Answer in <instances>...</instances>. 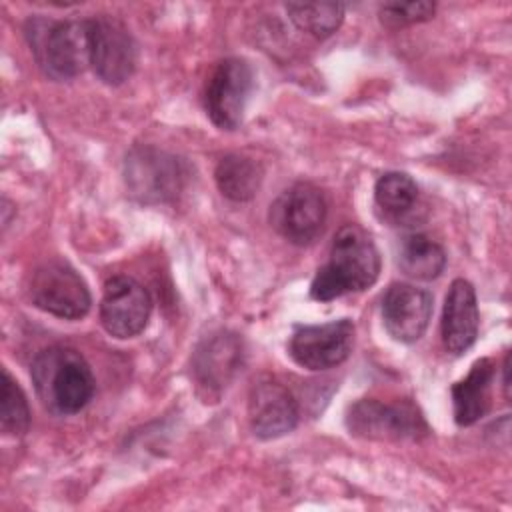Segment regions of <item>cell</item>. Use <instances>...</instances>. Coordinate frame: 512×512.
Returning <instances> with one entry per match:
<instances>
[{"label":"cell","instance_id":"cell-1","mask_svg":"<svg viewBox=\"0 0 512 512\" xmlns=\"http://www.w3.org/2000/svg\"><path fill=\"white\" fill-rule=\"evenodd\" d=\"M380 274V254L370 234L358 224L342 226L330 248V258L318 268L310 296L318 302L370 288Z\"/></svg>","mask_w":512,"mask_h":512},{"label":"cell","instance_id":"cell-2","mask_svg":"<svg viewBox=\"0 0 512 512\" xmlns=\"http://www.w3.org/2000/svg\"><path fill=\"white\" fill-rule=\"evenodd\" d=\"M32 382L42 406L56 416L78 414L96 390L88 362L68 346L44 348L32 362Z\"/></svg>","mask_w":512,"mask_h":512},{"label":"cell","instance_id":"cell-3","mask_svg":"<svg viewBox=\"0 0 512 512\" xmlns=\"http://www.w3.org/2000/svg\"><path fill=\"white\" fill-rule=\"evenodd\" d=\"M26 38L36 62L54 80L74 78L90 66L88 20L30 18Z\"/></svg>","mask_w":512,"mask_h":512},{"label":"cell","instance_id":"cell-4","mask_svg":"<svg viewBox=\"0 0 512 512\" xmlns=\"http://www.w3.org/2000/svg\"><path fill=\"white\" fill-rule=\"evenodd\" d=\"M124 182L128 194L142 204H164L174 200L186 182L180 158L156 146H134L124 160Z\"/></svg>","mask_w":512,"mask_h":512},{"label":"cell","instance_id":"cell-5","mask_svg":"<svg viewBox=\"0 0 512 512\" xmlns=\"http://www.w3.org/2000/svg\"><path fill=\"white\" fill-rule=\"evenodd\" d=\"M26 292L36 308L64 320L86 316L92 304L84 278L62 260H48L34 268Z\"/></svg>","mask_w":512,"mask_h":512},{"label":"cell","instance_id":"cell-6","mask_svg":"<svg viewBox=\"0 0 512 512\" xmlns=\"http://www.w3.org/2000/svg\"><path fill=\"white\" fill-rule=\"evenodd\" d=\"M346 426L352 436L376 442L418 440L428 434V426L418 408L408 402H380L374 398L358 400L348 408Z\"/></svg>","mask_w":512,"mask_h":512},{"label":"cell","instance_id":"cell-7","mask_svg":"<svg viewBox=\"0 0 512 512\" xmlns=\"http://www.w3.org/2000/svg\"><path fill=\"white\" fill-rule=\"evenodd\" d=\"M326 222V200L322 192L308 182H298L284 190L270 206V224L296 246L314 242Z\"/></svg>","mask_w":512,"mask_h":512},{"label":"cell","instance_id":"cell-8","mask_svg":"<svg viewBox=\"0 0 512 512\" xmlns=\"http://www.w3.org/2000/svg\"><path fill=\"white\" fill-rule=\"evenodd\" d=\"M252 88L254 74L246 60L226 58L218 62L204 92V108L212 124L220 130H236Z\"/></svg>","mask_w":512,"mask_h":512},{"label":"cell","instance_id":"cell-9","mask_svg":"<svg viewBox=\"0 0 512 512\" xmlns=\"http://www.w3.org/2000/svg\"><path fill=\"white\" fill-rule=\"evenodd\" d=\"M354 344V324L348 318L326 324L298 326L290 338L292 360L308 370H328L342 364Z\"/></svg>","mask_w":512,"mask_h":512},{"label":"cell","instance_id":"cell-10","mask_svg":"<svg viewBox=\"0 0 512 512\" xmlns=\"http://www.w3.org/2000/svg\"><path fill=\"white\" fill-rule=\"evenodd\" d=\"M90 24V66L94 74L118 86L126 82L136 68V44L122 22L110 16H96Z\"/></svg>","mask_w":512,"mask_h":512},{"label":"cell","instance_id":"cell-11","mask_svg":"<svg viewBox=\"0 0 512 512\" xmlns=\"http://www.w3.org/2000/svg\"><path fill=\"white\" fill-rule=\"evenodd\" d=\"M152 312L148 290L130 276H112L104 284L100 300V322L104 330L120 340L138 336Z\"/></svg>","mask_w":512,"mask_h":512},{"label":"cell","instance_id":"cell-12","mask_svg":"<svg viewBox=\"0 0 512 512\" xmlns=\"http://www.w3.org/2000/svg\"><path fill=\"white\" fill-rule=\"evenodd\" d=\"M432 294L412 284L396 282L382 298V322L386 332L404 344L416 342L428 328Z\"/></svg>","mask_w":512,"mask_h":512},{"label":"cell","instance_id":"cell-13","mask_svg":"<svg viewBox=\"0 0 512 512\" xmlns=\"http://www.w3.org/2000/svg\"><path fill=\"white\" fill-rule=\"evenodd\" d=\"M248 420L256 438L274 440L296 428L298 404L280 382L260 380L250 390Z\"/></svg>","mask_w":512,"mask_h":512},{"label":"cell","instance_id":"cell-14","mask_svg":"<svg viewBox=\"0 0 512 512\" xmlns=\"http://www.w3.org/2000/svg\"><path fill=\"white\" fill-rule=\"evenodd\" d=\"M478 304H476V292L474 286L464 280L456 278L448 294L444 298V310H442V344L446 352L460 356L464 354L478 336Z\"/></svg>","mask_w":512,"mask_h":512},{"label":"cell","instance_id":"cell-15","mask_svg":"<svg viewBox=\"0 0 512 512\" xmlns=\"http://www.w3.org/2000/svg\"><path fill=\"white\" fill-rule=\"evenodd\" d=\"M242 364V346L234 334H214L204 340L192 360L194 378L208 394H220Z\"/></svg>","mask_w":512,"mask_h":512},{"label":"cell","instance_id":"cell-16","mask_svg":"<svg viewBox=\"0 0 512 512\" xmlns=\"http://www.w3.org/2000/svg\"><path fill=\"white\" fill-rule=\"evenodd\" d=\"M494 380V364L490 358H480L470 372L452 386L454 420L458 426H472L490 406V388Z\"/></svg>","mask_w":512,"mask_h":512},{"label":"cell","instance_id":"cell-17","mask_svg":"<svg viewBox=\"0 0 512 512\" xmlns=\"http://www.w3.org/2000/svg\"><path fill=\"white\" fill-rule=\"evenodd\" d=\"M398 268L412 280H434L446 266V254L440 244L424 234H408L400 240Z\"/></svg>","mask_w":512,"mask_h":512},{"label":"cell","instance_id":"cell-18","mask_svg":"<svg viewBox=\"0 0 512 512\" xmlns=\"http://www.w3.org/2000/svg\"><path fill=\"white\" fill-rule=\"evenodd\" d=\"M214 178L222 196L232 202H248L260 190L262 168L252 158L228 154L218 162Z\"/></svg>","mask_w":512,"mask_h":512},{"label":"cell","instance_id":"cell-19","mask_svg":"<svg viewBox=\"0 0 512 512\" xmlns=\"http://www.w3.org/2000/svg\"><path fill=\"white\" fill-rule=\"evenodd\" d=\"M290 20L314 38H328L344 20V6L340 2H292L286 4Z\"/></svg>","mask_w":512,"mask_h":512},{"label":"cell","instance_id":"cell-20","mask_svg":"<svg viewBox=\"0 0 512 512\" xmlns=\"http://www.w3.org/2000/svg\"><path fill=\"white\" fill-rule=\"evenodd\" d=\"M418 198L416 182L404 172H386L378 178L374 186L376 206L384 212L386 218L398 220L408 214Z\"/></svg>","mask_w":512,"mask_h":512},{"label":"cell","instance_id":"cell-21","mask_svg":"<svg viewBox=\"0 0 512 512\" xmlns=\"http://www.w3.org/2000/svg\"><path fill=\"white\" fill-rule=\"evenodd\" d=\"M30 426L28 400L18 382L2 370L0 386V428L8 436H22Z\"/></svg>","mask_w":512,"mask_h":512},{"label":"cell","instance_id":"cell-22","mask_svg":"<svg viewBox=\"0 0 512 512\" xmlns=\"http://www.w3.org/2000/svg\"><path fill=\"white\" fill-rule=\"evenodd\" d=\"M434 10V2H390L380 8V20L390 28H400L432 18Z\"/></svg>","mask_w":512,"mask_h":512},{"label":"cell","instance_id":"cell-23","mask_svg":"<svg viewBox=\"0 0 512 512\" xmlns=\"http://www.w3.org/2000/svg\"><path fill=\"white\" fill-rule=\"evenodd\" d=\"M502 370H504V394H506V398H510V380H508V370H510V356L506 354V358H504V366H502Z\"/></svg>","mask_w":512,"mask_h":512}]
</instances>
